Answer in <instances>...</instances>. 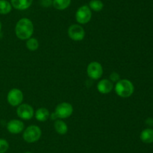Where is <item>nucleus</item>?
I'll return each mask as SVG.
<instances>
[{"label": "nucleus", "instance_id": "nucleus-1", "mask_svg": "<svg viewBox=\"0 0 153 153\" xmlns=\"http://www.w3.org/2000/svg\"><path fill=\"white\" fill-rule=\"evenodd\" d=\"M34 33V25L31 20L22 18L16 24L15 34L20 40H28Z\"/></svg>", "mask_w": 153, "mask_h": 153}, {"label": "nucleus", "instance_id": "nucleus-2", "mask_svg": "<svg viewBox=\"0 0 153 153\" xmlns=\"http://www.w3.org/2000/svg\"><path fill=\"white\" fill-rule=\"evenodd\" d=\"M115 92L121 98H128L134 93V87L132 82L127 79L120 80L115 85Z\"/></svg>", "mask_w": 153, "mask_h": 153}, {"label": "nucleus", "instance_id": "nucleus-3", "mask_svg": "<svg viewBox=\"0 0 153 153\" xmlns=\"http://www.w3.org/2000/svg\"><path fill=\"white\" fill-rule=\"evenodd\" d=\"M42 135L41 129L37 125H30L25 129L22 134V137L28 143L35 142L40 140Z\"/></svg>", "mask_w": 153, "mask_h": 153}, {"label": "nucleus", "instance_id": "nucleus-4", "mask_svg": "<svg viewBox=\"0 0 153 153\" xmlns=\"http://www.w3.org/2000/svg\"><path fill=\"white\" fill-rule=\"evenodd\" d=\"M92 17V11L89 6L82 5L78 8L76 13V20L79 24H86L91 21Z\"/></svg>", "mask_w": 153, "mask_h": 153}, {"label": "nucleus", "instance_id": "nucleus-5", "mask_svg": "<svg viewBox=\"0 0 153 153\" xmlns=\"http://www.w3.org/2000/svg\"><path fill=\"white\" fill-rule=\"evenodd\" d=\"M7 100L12 106H19L23 100V93L19 88H12L7 93Z\"/></svg>", "mask_w": 153, "mask_h": 153}, {"label": "nucleus", "instance_id": "nucleus-6", "mask_svg": "<svg viewBox=\"0 0 153 153\" xmlns=\"http://www.w3.org/2000/svg\"><path fill=\"white\" fill-rule=\"evenodd\" d=\"M73 112V107L72 104L67 102H62L57 105L55 113L58 118H67L70 117Z\"/></svg>", "mask_w": 153, "mask_h": 153}, {"label": "nucleus", "instance_id": "nucleus-7", "mask_svg": "<svg viewBox=\"0 0 153 153\" xmlns=\"http://www.w3.org/2000/svg\"><path fill=\"white\" fill-rule=\"evenodd\" d=\"M87 74L88 76L93 80H98L102 76L103 68L102 64L98 62H92L87 68Z\"/></svg>", "mask_w": 153, "mask_h": 153}, {"label": "nucleus", "instance_id": "nucleus-8", "mask_svg": "<svg viewBox=\"0 0 153 153\" xmlns=\"http://www.w3.org/2000/svg\"><path fill=\"white\" fill-rule=\"evenodd\" d=\"M68 36L75 41H80L85 38V32L79 24H73L68 28Z\"/></svg>", "mask_w": 153, "mask_h": 153}, {"label": "nucleus", "instance_id": "nucleus-9", "mask_svg": "<svg viewBox=\"0 0 153 153\" xmlns=\"http://www.w3.org/2000/svg\"><path fill=\"white\" fill-rule=\"evenodd\" d=\"M16 114L20 118L29 120L34 116V111L32 106L27 104H21L16 109Z\"/></svg>", "mask_w": 153, "mask_h": 153}, {"label": "nucleus", "instance_id": "nucleus-10", "mask_svg": "<svg viewBox=\"0 0 153 153\" xmlns=\"http://www.w3.org/2000/svg\"><path fill=\"white\" fill-rule=\"evenodd\" d=\"M24 129V123L19 119H12L7 124V130L10 134H17L21 133Z\"/></svg>", "mask_w": 153, "mask_h": 153}, {"label": "nucleus", "instance_id": "nucleus-11", "mask_svg": "<svg viewBox=\"0 0 153 153\" xmlns=\"http://www.w3.org/2000/svg\"><path fill=\"white\" fill-rule=\"evenodd\" d=\"M113 82L110 80L103 79L97 84V90L101 94H108L113 89Z\"/></svg>", "mask_w": 153, "mask_h": 153}, {"label": "nucleus", "instance_id": "nucleus-12", "mask_svg": "<svg viewBox=\"0 0 153 153\" xmlns=\"http://www.w3.org/2000/svg\"><path fill=\"white\" fill-rule=\"evenodd\" d=\"M33 0H10V4L13 8L19 10H24L30 8Z\"/></svg>", "mask_w": 153, "mask_h": 153}, {"label": "nucleus", "instance_id": "nucleus-13", "mask_svg": "<svg viewBox=\"0 0 153 153\" xmlns=\"http://www.w3.org/2000/svg\"><path fill=\"white\" fill-rule=\"evenodd\" d=\"M140 138L142 142L145 143H152L153 142V129L146 128L140 133Z\"/></svg>", "mask_w": 153, "mask_h": 153}, {"label": "nucleus", "instance_id": "nucleus-14", "mask_svg": "<svg viewBox=\"0 0 153 153\" xmlns=\"http://www.w3.org/2000/svg\"><path fill=\"white\" fill-rule=\"evenodd\" d=\"M34 116H35V118L37 121L45 122L49 118L50 113H49V111L46 108L41 107L37 110Z\"/></svg>", "mask_w": 153, "mask_h": 153}, {"label": "nucleus", "instance_id": "nucleus-15", "mask_svg": "<svg viewBox=\"0 0 153 153\" xmlns=\"http://www.w3.org/2000/svg\"><path fill=\"white\" fill-rule=\"evenodd\" d=\"M54 127H55V131L61 135L65 134L68 131L67 124L62 120H56L54 124Z\"/></svg>", "mask_w": 153, "mask_h": 153}, {"label": "nucleus", "instance_id": "nucleus-16", "mask_svg": "<svg viewBox=\"0 0 153 153\" xmlns=\"http://www.w3.org/2000/svg\"><path fill=\"white\" fill-rule=\"evenodd\" d=\"M71 4V0H53L52 6L55 9L59 10H63L69 8Z\"/></svg>", "mask_w": 153, "mask_h": 153}, {"label": "nucleus", "instance_id": "nucleus-17", "mask_svg": "<svg viewBox=\"0 0 153 153\" xmlns=\"http://www.w3.org/2000/svg\"><path fill=\"white\" fill-rule=\"evenodd\" d=\"M12 5L7 0H0V14H7L12 10Z\"/></svg>", "mask_w": 153, "mask_h": 153}, {"label": "nucleus", "instance_id": "nucleus-18", "mask_svg": "<svg viewBox=\"0 0 153 153\" xmlns=\"http://www.w3.org/2000/svg\"><path fill=\"white\" fill-rule=\"evenodd\" d=\"M89 8L91 10L99 12L101 11L104 8V4L101 0H91L89 2Z\"/></svg>", "mask_w": 153, "mask_h": 153}, {"label": "nucleus", "instance_id": "nucleus-19", "mask_svg": "<svg viewBox=\"0 0 153 153\" xmlns=\"http://www.w3.org/2000/svg\"><path fill=\"white\" fill-rule=\"evenodd\" d=\"M26 47L31 51H35L39 47V42L37 38H30L26 41Z\"/></svg>", "mask_w": 153, "mask_h": 153}, {"label": "nucleus", "instance_id": "nucleus-20", "mask_svg": "<svg viewBox=\"0 0 153 153\" xmlns=\"http://www.w3.org/2000/svg\"><path fill=\"white\" fill-rule=\"evenodd\" d=\"M9 148V143L6 140L0 138V153H5Z\"/></svg>", "mask_w": 153, "mask_h": 153}, {"label": "nucleus", "instance_id": "nucleus-21", "mask_svg": "<svg viewBox=\"0 0 153 153\" xmlns=\"http://www.w3.org/2000/svg\"><path fill=\"white\" fill-rule=\"evenodd\" d=\"M53 0H40V4L43 8H49L52 5Z\"/></svg>", "mask_w": 153, "mask_h": 153}, {"label": "nucleus", "instance_id": "nucleus-22", "mask_svg": "<svg viewBox=\"0 0 153 153\" xmlns=\"http://www.w3.org/2000/svg\"><path fill=\"white\" fill-rule=\"evenodd\" d=\"M110 80L111 82H117L120 80V75L116 72H113L110 75Z\"/></svg>", "mask_w": 153, "mask_h": 153}, {"label": "nucleus", "instance_id": "nucleus-23", "mask_svg": "<svg viewBox=\"0 0 153 153\" xmlns=\"http://www.w3.org/2000/svg\"><path fill=\"white\" fill-rule=\"evenodd\" d=\"M146 123L149 126H153V118H148L146 120Z\"/></svg>", "mask_w": 153, "mask_h": 153}, {"label": "nucleus", "instance_id": "nucleus-24", "mask_svg": "<svg viewBox=\"0 0 153 153\" xmlns=\"http://www.w3.org/2000/svg\"><path fill=\"white\" fill-rule=\"evenodd\" d=\"M51 118H52V119H53V120H55V119H56V118H58V117H57L56 114L55 113V112H54L53 113H52V115H51Z\"/></svg>", "mask_w": 153, "mask_h": 153}, {"label": "nucleus", "instance_id": "nucleus-25", "mask_svg": "<svg viewBox=\"0 0 153 153\" xmlns=\"http://www.w3.org/2000/svg\"><path fill=\"white\" fill-rule=\"evenodd\" d=\"M1 32V21H0V33Z\"/></svg>", "mask_w": 153, "mask_h": 153}, {"label": "nucleus", "instance_id": "nucleus-26", "mask_svg": "<svg viewBox=\"0 0 153 153\" xmlns=\"http://www.w3.org/2000/svg\"><path fill=\"white\" fill-rule=\"evenodd\" d=\"M25 153H32V152H25Z\"/></svg>", "mask_w": 153, "mask_h": 153}]
</instances>
